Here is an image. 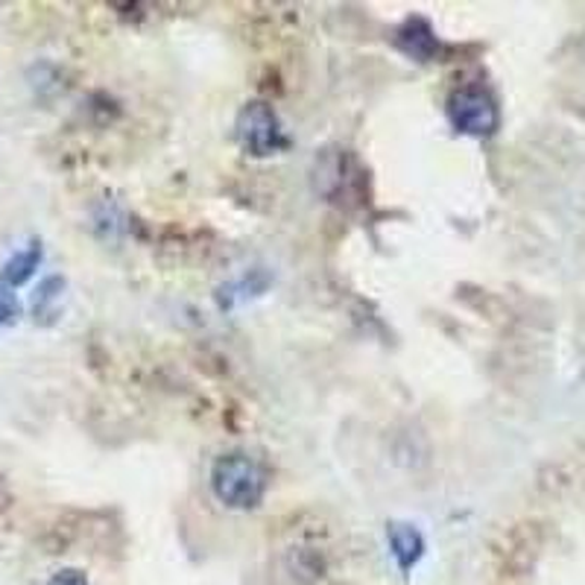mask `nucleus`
<instances>
[{"label":"nucleus","instance_id":"nucleus-1","mask_svg":"<svg viewBox=\"0 0 585 585\" xmlns=\"http://www.w3.org/2000/svg\"><path fill=\"white\" fill-rule=\"evenodd\" d=\"M211 489L226 507H234V510H249V507H258L260 498H264V474L249 456L243 454H229L220 456L215 463V472H211Z\"/></svg>","mask_w":585,"mask_h":585},{"label":"nucleus","instance_id":"nucleus-2","mask_svg":"<svg viewBox=\"0 0 585 585\" xmlns=\"http://www.w3.org/2000/svg\"><path fill=\"white\" fill-rule=\"evenodd\" d=\"M448 118L454 123V130H460L463 135H474V138L492 135L498 130V121H501L495 97L477 85H465V88L451 94Z\"/></svg>","mask_w":585,"mask_h":585},{"label":"nucleus","instance_id":"nucleus-3","mask_svg":"<svg viewBox=\"0 0 585 585\" xmlns=\"http://www.w3.org/2000/svg\"><path fill=\"white\" fill-rule=\"evenodd\" d=\"M237 135L252 156H272L284 144V132L267 102H249L237 121Z\"/></svg>","mask_w":585,"mask_h":585},{"label":"nucleus","instance_id":"nucleus-4","mask_svg":"<svg viewBox=\"0 0 585 585\" xmlns=\"http://www.w3.org/2000/svg\"><path fill=\"white\" fill-rule=\"evenodd\" d=\"M390 550L401 571H410L425 553V539L413 524H392L390 527Z\"/></svg>","mask_w":585,"mask_h":585},{"label":"nucleus","instance_id":"nucleus-5","mask_svg":"<svg viewBox=\"0 0 585 585\" xmlns=\"http://www.w3.org/2000/svg\"><path fill=\"white\" fill-rule=\"evenodd\" d=\"M38 260H41V246H38V243L15 252V255L7 260V267H3V281H7L10 288H19V284H24V281L36 272Z\"/></svg>","mask_w":585,"mask_h":585},{"label":"nucleus","instance_id":"nucleus-6","mask_svg":"<svg viewBox=\"0 0 585 585\" xmlns=\"http://www.w3.org/2000/svg\"><path fill=\"white\" fill-rule=\"evenodd\" d=\"M15 316H19V302L10 290H0V328L10 326Z\"/></svg>","mask_w":585,"mask_h":585},{"label":"nucleus","instance_id":"nucleus-7","mask_svg":"<svg viewBox=\"0 0 585 585\" xmlns=\"http://www.w3.org/2000/svg\"><path fill=\"white\" fill-rule=\"evenodd\" d=\"M47 585H88V580H85V574H80V571H59Z\"/></svg>","mask_w":585,"mask_h":585}]
</instances>
